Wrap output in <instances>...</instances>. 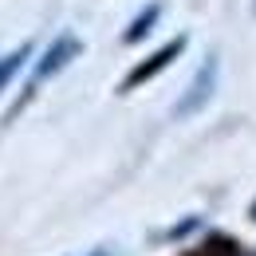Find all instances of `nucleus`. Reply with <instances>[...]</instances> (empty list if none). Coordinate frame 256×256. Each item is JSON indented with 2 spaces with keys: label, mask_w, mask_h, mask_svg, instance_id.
Listing matches in <instances>:
<instances>
[{
  "label": "nucleus",
  "mask_w": 256,
  "mask_h": 256,
  "mask_svg": "<svg viewBox=\"0 0 256 256\" xmlns=\"http://www.w3.org/2000/svg\"><path fill=\"white\" fill-rule=\"evenodd\" d=\"M79 52H83V44H79L75 36H60V40H56V44H52V48L44 52V60L36 64V75H32V83H28V91H24V102H28V98L36 95V87H40L44 79L60 75V71H64V67L71 64L75 56H79Z\"/></svg>",
  "instance_id": "nucleus-1"
},
{
  "label": "nucleus",
  "mask_w": 256,
  "mask_h": 256,
  "mask_svg": "<svg viewBox=\"0 0 256 256\" xmlns=\"http://www.w3.org/2000/svg\"><path fill=\"white\" fill-rule=\"evenodd\" d=\"M182 48H186V36H178L174 44H166L162 52H154V56H150L146 64H138V67H134V71L126 75V79H122V91H134L138 83H146V79H154V75H158L162 67H170V60H178V56H182Z\"/></svg>",
  "instance_id": "nucleus-2"
},
{
  "label": "nucleus",
  "mask_w": 256,
  "mask_h": 256,
  "mask_svg": "<svg viewBox=\"0 0 256 256\" xmlns=\"http://www.w3.org/2000/svg\"><path fill=\"white\" fill-rule=\"evenodd\" d=\"M213 83H217V60H209V64H205L201 71H197V75H193L190 91H186V95L178 98L174 114H182V118H186V114H193V110H197V106H201L205 98L213 95Z\"/></svg>",
  "instance_id": "nucleus-3"
},
{
  "label": "nucleus",
  "mask_w": 256,
  "mask_h": 256,
  "mask_svg": "<svg viewBox=\"0 0 256 256\" xmlns=\"http://www.w3.org/2000/svg\"><path fill=\"white\" fill-rule=\"evenodd\" d=\"M28 52H32V44H24V48H16L12 56H4V60H0V91H4V87H8V79H12V75L24 67Z\"/></svg>",
  "instance_id": "nucleus-4"
},
{
  "label": "nucleus",
  "mask_w": 256,
  "mask_h": 256,
  "mask_svg": "<svg viewBox=\"0 0 256 256\" xmlns=\"http://www.w3.org/2000/svg\"><path fill=\"white\" fill-rule=\"evenodd\" d=\"M154 20H158V4H150V8H146V16H138V20L130 24V32L122 36V40H126V44H134V40H142V36L150 32V24H154Z\"/></svg>",
  "instance_id": "nucleus-5"
},
{
  "label": "nucleus",
  "mask_w": 256,
  "mask_h": 256,
  "mask_svg": "<svg viewBox=\"0 0 256 256\" xmlns=\"http://www.w3.org/2000/svg\"><path fill=\"white\" fill-rule=\"evenodd\" d=\"M193 256H236V244L232 240H209L201 252H193Z\"/></svg>",
  "instance_id": "nucleus-6"
},
{
  "label": "nucleus",
  "mask_w": 256,
  "mask_h": 256,
  "mask_svg": "<svg viewBox=\"0 0 256 256\" xmlns=\"http://www.w3.org/2000/svg\"><path fill=\"white\" fill-rule=\"evenodd\" d=\"M95 256H106V252H95Z\"/></svg>",
  "instance_id": "nucleus-7"
}]
</instances>
